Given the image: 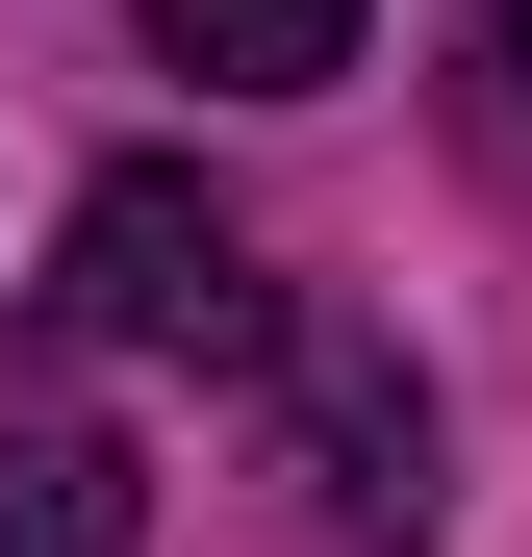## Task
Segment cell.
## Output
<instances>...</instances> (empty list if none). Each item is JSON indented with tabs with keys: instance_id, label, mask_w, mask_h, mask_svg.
<instances>
[{
	"instance_id": "3957f363",
	"label": "cell",
	"mask_w": 532,
	"mask_h": 557,
	"mask_svg": "<svg viewBox=\"0 0 532 557\" xmlns=\"http://www.w3.org/2000/svg\"><path fill=\"white\" fill-rule=\"evenodd\" d=\"M355 26H381V0H152V51L203 76V102H330Z\"/></svg>"
},
{
	"instance_id": "277c9868",
	"label": "cell",
	"mask_w": 532,
	"mask_h": 557,
	"mask_svg": "<svg viewBox=\"0 0 532 557\" xmlns=\"http://www.w3.org/2000/svg\"><path fill=\"white\" fill-rule=\"evenodd\" d=\"M152 482H127V431H0V557H127Z\"/></svg>"
},
{
	"instance_id": "5b68a950",
	"label": "cell",
	"mask_w": 532,
	"mask_h": 557,
	"mask_svg": "<svg viewBox=\"0 0 532 557\" xmlns=\"http://www.w3.org/2000/svg\"><path fill=\"white\" fill-rule=\"evenodd\" d=\"M457 102H482V152L532 177V0H457Z\"/></svg>"
},
{
	"instance_id": "6da1fadb",
	"label": "cell",
	"mask_w": 532,
	"mask_h": 557,
	"mask_svg": "<svg viewBox=\"0 0 532 557\" xmlns=\"http://www.w3.org/2000/svg\"><path fill=\"white\" fill-rule=\"evenodd\" d=\"M51 305L102 355H280V278H253V228L203 203V177H102L76 253H51Z\"/></svg>"
},
{
	"instance_id": "7a4b0ae2",
	"label": "cell",
	"mask_w": 532,
	"mask_h": 557,
	"mask_svg": "<svg viewBox=\"0 0 532 557\" xmlns=\"http://www.w3.org/2000/svg\"><path fill=\"white\" fill-rule=\"evenodd\" d=\"M280 431H305V507H330L355 557H431L457 482H431V381H406L381 330H280Z\"/></svg>"
}]
</instances>
